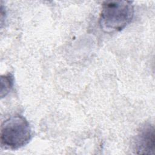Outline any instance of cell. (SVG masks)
I'll list each match as a JSON object with an SVG mask.
<instances>
[{
    "label": "cell",
    "instance_id": "obj_1",
    "mask_svg": "<svg viewBox=\"0 0 155 155\" xmlns=\"http://www.w3.org/2000/svg\"><path fill=\"white\" fill-rule=\"evenodd\" d=\"M134 5L130 1H105L99 16L101 29L107 33L121 31L132 21Z\"/></svg>",
    "mask_w": 155,
    "mask_h": 155
},
{
    "label": "cell",
    "instance_id": "obj_2",
    "mask_svg": "<svg viewBox=\"0 0 155 155\" xmlns=\"http://www.w3.org/2000/svg\"><path fill=\"white\" fill-rule=\"evenodd\" d=\"M31 139V128L24 116L13 115L2 122L1 127V142L4 148L19 149L27 145Z\"/></svg>",
    "mask_w": 155,
    "mask_h": 155
},
{
    "label": "cell",
    "instance_id": "obj_3",
    "mask_svg": "<svg viewBox=\"0 0 155 155\" xmlns=\"http://www.w3.org/2000/svg\"><path fill=\"white\" fill-rule=\"evenodd\" d=\"M134 151L136 154H154V128L151 124L143 125L134 139Z\"/></svg>",
    "mask_w": 155,
    "mask_h": 155
},
{
    "label": "cell",
    "instance_id": "obj_4",
    "mask_svg": "<svg viewBox=\"0 0 155 155\" xmlns=\"http://www.w3.org/2000/svg\"><path fill=\"white\" fill-rule=\"evenodd\" d=\"M1 97H3L10 91L13 85V76L10 73L1 76Z\"/></svg>",
    "mask_w": 155,
    "mask_h": 155
}]
</instances>
